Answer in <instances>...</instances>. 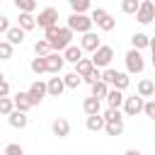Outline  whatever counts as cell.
<instances>
[{"label": "cell", "instance_id": "6da1fadb", "mask_svg": "<svg viewBox=\"0 0 155 155\" xmlns=\"http://www.w3.org/2000/svg\"><path fill=\"white\" fill-rule=\"evenodd\" d=\"M102 80H104L109 87H116V90H126V87H128V82H131V78H128L126 73L114 70V68H107V70L102 73Z\"/></svg>", "mask_w": 155, "mask_h": 155}, {"label": "cell", "instance_id": "7a4b0ae2", "mask_svg": "<svg viewBox=\"0 0 155 155\" xmlns=\"http://www.w3.org/2000/svg\"><path fill=\"white\" fill-rule=\"evenodd\" d=\"M90 19H92V24H97L102 31H111V29L116 27V19H114L104 7H94L92 15H90Z\"/></svg>", "mask_w": 155, "mask_h": 155}, {"label": "cell", "instance_id": "3957f363", "mask_svg": "<svg viewBox=\"0 0 155 155\" xmlns=\"http://www.w3.org/2000/svg\"><path fill=\"white\" fill-rule=\"evenodd\" d=\"M73 34H75L73 29H68V27H58V31L53 34V39L48 41V44H51V51H63V48L73 41Z\"/></svg>", "mask_w": 155, "mask_h": 155}, {"label": "cell", "instance_id": "277c9868", "mask_svg": "<svg viewBox=\"0 0 155 155\" xmlns=\"http://www.w3.org/2000/svg\"><path fill=\"white\" fill-rule=\"evenodd\" d=\"M111 58H114V48L111 46H97L94 51H92V63H94V68H107L109 63H111Z\"/></svg>", "mask_w": 155, "mask_h": 155}, {"label": "cell", "instance_id": "5b68a950", "mask_svg": "<svg viewBox=\"0 0 155 155\" xmlns=\"http://www.w3.org/2000/svg\"><path fill=\"white\" fill-rule=\"evenodd\" d=\"M68 29H73V31H78V34H82V31L92 29V19H90L85 12H73V15L68 17Z\"/></svg>", "mask_w": 155, "mask_h": 155}, {"label": "cell", "instance_id": "8992f818", "mask_svg": "<svg viewBox=\"0 0 155 155\" xmlns=\"http://www.w3.org/2000/svg\"><path fill=\"white\" fill-rule=\"evenodd\" d=\"M133 15H136V19L140 24H150L155 19V5H153V0H140L138 2V10Z\"/></svg>", "mask_w": 155, "mask_h": 155}, {"label": "cell", "instance_id": "52a82bcc", "mask_svg": "<svg viewBox=\"0 0 155 155\" xmlns=\"http://www.w3.org/2000/svg\"><path fill=\"white\" fill-rule=\"evenodd\" d=\"M126 70L128 73H143L145 70V61H143V56H140L138 48H131L126 53Z\"/></svg>", "mask_w": 155, "mask_h": 155}, {"label": "cell", "instance_id": "ba28073f", "mask_svg": "<svg viewBox=\"0 0 155 155\" xmlns=\"http://www.w3.org/2000/svg\"><path fill=\"white\" fill-rule=\"evenodd\" d=\"M121 107H124V114H126V116H138V114H140V109H143V97H140V94L124 97Z\"/></svg>", "mask_w": 155, "mask_h": 155}, {"label": "cell", "instance_id": "9c48e42d", "mask_svg": "<svg viewBox=\"0 0 155 155\" xmlns=\"http://www.w3.org/2000/svg\"><path fill=\"white\" fill-rule=\"evenodd\" d=\"M27 94H29V102H31V107L41 104V99L46 97V82H41V80H34V82L29 85Z\"/></svg>", "mask_w": 155, "mask_h": 155}, {"label": "cell", "instance_id": "30bf717a", "mask_svg": "<svg viewBox=\"0 0 155 155\" xmlns=\"http://www.w3.org/2000/svg\"><path fill=\"white\" fill-rule=\"evenodd\" d=\"M44 58H46V73H53V75L61 73V68H63V63H65L61 51H48Z\"/></svg>", "mask_w": 155, "mask_h": 155}, {"label": "cell", "instance_id": "8fae6325", "mask_svg": "<svg viewBox=\"0 0 155 155\" xmlns=\"http://www.w3.org/2000/svg\"><path fill=\"white\" fill-rule=\"evenodd\" d=\"M51 24H58V10L56 7H46L36 17V27H51Z\"/></svg>", "mask_w": 155, "mask_h": 155}, {"label": "cell", "instance_id": "7c38bea8", "mask_svg": "<svg viewBox=\"0 0 155 155\" xmlns=\"http://www.w3.org/2000/svg\"><path fill=\"white\" fill-rule=\"evenodd\" d=\"M99 44H102V41H99V36H97L92 29L82 31V39H80V48H82V51H94Z\"/></svg>", "mask_w": 155, "mask_h": 155}, {"label": "cell", "instance_id": "4fadbf2b", "mask_svg": "<svg viewBox=\"0 0 155 155\" xmlns=\"http://www.w3.org/2000/svg\"><path fill=\"white\" fill-rule=\"evenodd\" d=\"M7 121H10V126H12V128H24V126L29 124V116H27V111L12 109V111L7 114Z\"/></svg>", "mask_w": 155, "mask_h": 155}, {"label": "cell", "instance_id": "5bb4252c", "mask_svg": "<svg viewBox=\"0 0 155 155\" xmlns=\"http://www.w3.org/2000/svg\"><path fill=\"white\" fill-rule=\"evenodd\" d=\"M63 90H65L63 78H58V73H56V78H51V80L46 82V94H51V97H61Z\"/></svg>", "mask_w": 155, "mask_h": 155}, {"label": "cell", "instance_id": "9a60e30c", "mask_svg": "<svg viewBox=\"0 0 155 155\" xmlns=\"http://www.w3.org/2000/svg\"><path fill=\"white\" fill-rule=\"evenodd\" d=\"M51 131H53V136L65 138V136H70V121H68V119H56V121L51 124Z\"/></svg>", "mask_w": 155, "mask_h": 155}, {"label": "cell", "instance_id": "2e32d148", "mask_svg": "<svg viewBox=\"0 0 155 155\" xmlns=\"http://www.w3.org/2000/svg\"><path fill=\"white\" fill-rule=\"evenodd\" d=\"M24 34H27V31H24L19 24H17V27H7V31H5V36H7V41H10L12 46L22 44V41H24Z\"/></svg>", "mask_w": 155, "mask_h": 155}, {"label": "cell", "instance_id": "e0dca14e", "mask_svg": "<svg viewBox=\"0 0 155 155\" xmlns=\"http://www.w3.org/2000/svg\"><path fill=\"white\" fill-rule=\"evenodd\" d=\"M104 99H107V104H109V107H121V102H124V90L109 87V90H107V94H104Z\"/></svg>", "mask_w": 155, "mask_h": 155}, {"label": "cell", "instance_id": "ac0fdd59", "mask_svg": "<svg viewBox=\"0 0 155 155\" xmlns=\"http://www.w3.org/2000/svg\"><path fill=\"white\" fill-rule=\"evenodd\" d=\"M85 126H87V131H92V133L102 131V128H104V119H102V114H99V111H97V114H87Z\"/></svg>", "mask_w": 155, "mask_h": 155}, {"label": "cell", "instance_id": "d6986e66", "mask_svg": "<svg viewBox=\"0 0 155 155\" xmlns=\"http://www.w3.org/2000/svg\"><path fill=\"white\" fill-rule=\"evenodd\" d=\"M82 58V48L80 46H73V44H68L65 48H63V61H68V63H75V61H80Z\"/></svg>", "mask_w": 155, "mask_h": 155}, {"label": "cell", "instance_id": "ffe728a7", "mask_svg": "<svg viewBox=\"0 0 155 155\" xmlns=\"http://www.w3.org/2000/svg\"><path fill=\"white\" fill-rule=\"evenodd\" d=\"M138 94H140L143 99L153 97V94H155V82H153L150 78H143V80L138 82Z\"/></svg>", "mask_w": 155, "mask_h": 155}, {"label": "cell", "instance_id": "44dd1931", "mask_svg": "<svg viewBox=\"0 0 155 155\" xmlns=\"http://www.w3.org/2000/svg\"><path fill=\"white\" fill-rule=\"evenodd\" d=\"M12 104H15V109H19V111H29V109H31V102H29V94H27V92H17V94L12 97Z\"/></svg>", "mask_w": 155, "mask_h": 155}, {"label": "cell", "instance_id": "7402d4cb", "mask_svg": "<svg viewBox=\"0 0 155 155\" xmlns=\"http://www.w3.org/2000/svg\"><path fill=\"white\" fill-rule=\"evenodd\" d=\"M92 70H94V63H92L90 58H80V61H75V73H78L80 78L90 75Z\"/></svg>", "mask_w": 155, "mask_h": 155}, {"label": "cell", "instance_id": "603a6c76", "mask_svg": "<svg viewBox=\"0 0 155 155\" xmlns=\"http://www.w3.org/2000/svg\"><path fill=\"white\" fill-rule=\"evenodd\" d=\"M82 111H85V114H97V111H102V102L90 94V97H85V102H82Z\"/></svg>", "mask_w": 155, "mask_h": 155}, {"label": "cell", "instance_id": "cb8c5ba5", "mask_svg": "<svg viewBox=\"0 0 155 155\" xmlns=\"http://www.w3.org/2000/svg\"><path fill=\"white\" fill-rule=\"evenodd\" d=\"M131 44H133V48H148L150 46V36L145 34V31H136L133 36H131Z\"/></svg>", "mask_w": 155, "mask_h": 155}, {"label": "cell", "instance_id": "d4e9b609", "mask_svg": "<svg viewBox=\"0 0 155 155\" xmlns=\"http://www.w3.org/2000/svg\"><path fill=\"white\" fill-rule=\"evenodd\" d=\"M19 27H22L24 31L34 29V27H36V17H34L31 12H19Z\"/></svg>", "mask_w": 155, "mask_h": 155}, {"label": "cell", "instance_id": "484cf974", "mask_svg": "<svg viewBox=\"0 0 155 155\" xmlns=\"http://www.w3.org/2000/svg\"><path fill=\"white\" fill-rule=\"evenodd\" d=\"M90 87H92V97H97V99H104V94H107V90H109V85H107L102 78H99V80H94Z\"/></svg>", "mask_w": 155, "mask_h": 155}, {"label": "cell", "instance_id": "4316f807", "mask_svg": "<svg viewBox=\"0 0 155 155\" xmlns=\"http://www.w3.org/2000/svg\"><path fill=\"white\" fill-rule=\"evenodd\" d=\"M102 119H104V124H109V121H124V114L119 111V107H109L102 114Z\"/></svg>", "mask_w": 155, "mask_h": 155}, {"label": "cell", "instance_id": "83f0119b", "mask_svg": "<svg viewBox=\"0 0 155 155\" xmlns=\"http://www.w3.org/2000/svg\"><path fill=\"white\" fill-rule=\"evenodd\" d=\"M102 131H107L109 136H121L124 133V121H109V124H104Z\"/></svg>", "mask_w": 155, "mask_h": 155}, {"label": "cell", "instance_id": "f1b7e54d", "mask_svg": "<svg viewBox=\"0 0 155 155\" xmlns=\"http://www.w3.org/2000/svg\"><path fill=\"white\" fill-rule=\"evenodd\" d=\"M31 73H36V75H41V73H46V58L44 56H36V58H31Z\"/></svg>", "mask_w": 155, "mask_h": 155}, {"label": "cell", "instance_id": "f546056e", "mask_svg": "<svg viewBox=\"0 0 155 155\" xmlns=\"http://www.w3.org/2000/svg\"><path fill=\"white\" fill-rule=\"evenodd\" d=\"M80 82H82V78H80L78 73H68V75L63 78V85H65V87H70V90L80 87Z\"/></svg>", "mask_w": 155, "mask_h": 155}, {"label": "cell", "instance_id": "4dcf8cb0", "mask_svg": "<svg viewBox=\"0 0 155 155\" xmlns=\"http://www.w3.org/2000/svg\"><path fill=\"white\" fill-rule=\"evenodd\" d=\"M15 7L19 12H34L36 10V0H15Z\"/></svg>", "mask_w": 155, "mask_h": 155}, {"label": "cell", "instance_id": "1f68e13d", "mask_svg": "<svg viewBox=\"0 0 155 155\" xmlns=\"http://www.w3.org/2000/svg\"><path fill=\"white\" fill-rule=\"evenodd\" d=\"M12 109H15V104H12V97H10V94L0 97V114H2V116H7Z\"/></svg>", "mask_w": 155, "mask_h": 155}, {"label": "cell", "instance_id": "d6a6232c", "mask_svg": "<svg viewBox=\"0 0 155 155\" xmlns=\"http://www.w3.org/2000/svg\"><path fill=\"white\" fill-rule=\"evenodd\" d=\"M48 51H51V44H48L46 39H39V41L34 44V53H36V56H46Z\"/></svg>", "mask_w": 155, "mask_h": 155}, {"label": "cell", "instance_id": "836d02e7", "mask_svg": "<svg viewBox=\"0 0 155 155\" xmlns=\"http://www.w3.org/2000/svg\"><path fill=\"white\" fill-rule=\"evenodd\" d=\"M138 2L140 0H121V12L124 15H133L138 10Z\"/></svg>", "mask_w": 155, "mask_h": 155}, {"label": "cell", "instance_id": "e575fe53", "mask_svg": "<svg viewBox=\"0 0 155 155\" xmlns=\"http://www.w3.org/2000/svg\"><path fill=\"white\" fill-rule=\"evenodd\" d=\"M12 44L10 41H0V61H10L12 58Z\"/></svg>", "mask_w": 155, "mask_h": 155}, {"label": "cell", "instance_id": "d590c367", "mask_svg": "<svg viewBox=\"0 0 155 155\" xmlns=\"http://www.w3.org/2000/svg\"><path fill=\"white\" fill-rule=\"evenodd\" d=\"M68 5L73 7V12H87L90 10V0H68Z\"/></svg>", "mask_w": 155, "mask_h": 155}, {"label": "cell", "instance_id": "8d00e7d4", "mask_svg": "<svg viewBox=\"0 0 155 155\" xmlns=\"http://www.w3.org/2000/svg\"><path fill=\"white\" fill-rule=\"evenodd\" d=\"M140 111H143L148 119H155V102H153L150 97H148V99H143V109H140Z\"/></svg>", "mask_w": 155, "mask_h": 155}, {"label": "cell", "instance_id": "74e56055", "mask_svg": "<svg viewBox=\"0 0 155 155\" xmlns=\"http://www.w3.org/2000/svg\"><path fill=\"white\" fill-rule=\"evenodd\" d=\"M5 153H7V155H22L24 148H22L19 143H10V145H5Z\"/></svg>", "mask_w": 155, "mask_h": 155}, {"label": "cell", "instance_id": "f35d334b", "mask_svg": "<svg viewBox=\"0 0 155 155\" xmlns=\"http://www.w3.org/2000/svg\"><path fill=\"white\" fill-rule=\"evenodd\" d=\"M99 78H102V73H99V68H94V70H92L90 75H85V78H82V82L92 85V82H94V80H99Z\"/></svg>", "mask_w": 155, "mask_h": 155}, {"label": "cell", "instance_id": "ab89813d", "mask_svg": "<svg viewBox=\"0 0 155 155\" xmlns=\"http://www.w3.org/2000/svg\"><path fill=\"white\" fill-rule=\"evenodd\" d=\"M7 27H10V19H7L5 15H0V34H5V31H7Z\"/></svg>", "mask_w": 155, "mask_h": 155}, {"label": "cell", "instance_id": "60d3db41", "mask_svg": "<svg viewBox=\"0 0 155 155\" xmlns=\"http://www.w3.org/2000/svg\"><path fill=\"white\" fill-rule=\"evenodd\" d=\"M5 94H10V85H7V80L0 82V97H5Z\"/></svg>", "mask_w": 155, "mask_h": 155}, {"label": "cell", "instance_id": "b9f144b4", "mask_svg": "<svg viewBox=\"0 0 155 155\" xmlns=\"http://www.w3.org/2000/svg\"><path fill=\"white\" fill-rule=\"evenodd\" d=\"M2 80H5V75H2V73H0V82H2Z\"/></svg>", "mask_w": 155, "mask_h": 155}]
</instances>
